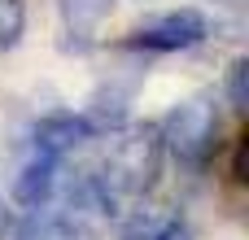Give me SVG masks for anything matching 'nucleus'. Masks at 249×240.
I'll use <instances>...</instances> for the list:
<instances>
[{
    "mask_svg": "<svg viewBox=\"0 0 249 240\" xmlns=\"http://www.w3.org/2000/svg\"><path fill=\"white\" fill-rule=\"evenodd\" d=\"M9 236V210H4V197H0V240Z\"/></svg>",
    "mask_w": 249,
    "mask_h": 240,
    "instance_id": "f8f14e48",
    "label": "nucleus"
},
{
    "mask_svg": "<svg viewBox=\"0 0 249 240\" xmlns=\"http://www.w3.org/2000/svg\"><path fill=\"white\" fill-rule=\"evenodd\" d=\"M162 175V136L158 122H136L109 136L101 162L79 179L74 206H92L101 214H123V206L153 192Z\"/></svg>",
    "mask_w": 249,
    "mask_h": 240,
    "instance_id": "f257e3e1",
    "label": "nucleus"
},
{
    "mask_svg": "<svg viewBox=\"0 0 249 240\" xmlns=\"http://www.w3.org/2000/svg\"><path fill=\"white\" fill-rule=\"evenodd\" d=\"M228 101H232V109L245 114V105H249V61L245 57H236L228 66Z\"/></svg>",
    "mask_w": 249,
    "mask_h": 240,
    "instance_id": "1a4fd4ad",
    "label": "nucleus"
},
{
    "mask_svg": "<svg viewBox=\"0 0 249 240\" xmlns=\"http://www.w3.org/2000/svg\"><path fill=\"white\" fill-rule=\"evenodd\" d=\"M13 240H92L83 232V223L79 219H66V214H44V210H35L18 232Z\"/></svg>",
    "mask_w": 249,
    "mask_h": 240,
    "instance_id": "0eeeda50",
    "label": "nucleus"
},
{
    "mask_svg": "<svg viewBox=\"0 0 249 240\" xmlns=\"http://www.w3.org/2000/svg\"><path fill=\"white\" fill-rule=\"evenodd\" d=\"M206 35H210L206 13H197V9H171V13H158L149 22H140L127 35V48H140V52H184V48H197Z\"/></svg>",
    "mask_w": 249,
    "mask_h": 240,
    "instance_id": "7ed1b4c3",
    "label": "nucleus"
},
{
    "mask_svg": "<svg viewBox=\"0 0 249 240\" xmlns=\"http://www.w3.org/2000/svg\"><path fill=\"white\" fill-rule=\"evenodd\" d=\"M57 175H61V157L57 153H44V149H31V157L22 162V171L13 175V188H9V201L26 214L44 210L53 201V188H57Z\"/></svg>",
    "mask_w": 249,
    "mask_h": 240,
    "instance_id": "20e7f679",
    "label": "nucleus"
},
{
    "mask_svg": "<svg viewBox=\"0 0 249 240\" xmlns=\"http://www.w3.org/2000/svg\"><path fill=\"white\" fill-rule=\"evenodd\" d=\"M57 9H61V22L74 39H92L114 17L118 0H57Z\"/></svg>",
    "mask_w": 249,
    "mask_h": 240,
    "instance_id": "423d86ee",
    "label": "nucleus"
},
{
    "mask_svg": "<svg viewBox=\"0 0 249 240\" xmlns=\"http://www.w3.org/2000/svg\"><path fill=\"white\" fill-rule=\"evenodd\" d=\"M26 31V4L22 0H0V52L18 48Z\"/></svg>",
    "mask_w": 249,
    "mask_h": 240,
    "instance_id": "6e6552de",
    "label": "nucleus"
},
{
    "mask_svg": "<svg viewBox=\"0 0 249 240\" xmlns=\"http://www.w3.org/2000/svg\"><path fill=\"white\" fill-rule=\"evenodd\" d=\"M219 131H223V122H219L214 96H188V101H179L162 118V127H158L162 153H171L188 171L210 166V157L219 153Z\"/></svg>",
    "mask_w": 249,
    "mask_h": 240,
    "instance_id": "f03ea898",
    "label": "nucleus"
},
{
    "mask_svg": "<svg viewBox=\"0 0 249 240\" xmlns=\"http://www.w3.org/2000/svg\"><path fill=\"white\" fill-rule=\"evenodd\" d=\"M92 136H96V122H92V118H83V114H70V109L44 114V118L35 122V149L57 153V157H66L70 149L88 144Z\"/></svg>",
    "mask_w": 249,
    "mask_h": 240,
    "instance_id": "39448f33",
    "label": "nucleus"
},
{
    "mask_svg": "<svg viewBox=\"0 0 249 240\" xmlns=\"http://www.w3.org/2000/svg\"><path fill=\"white\" fill-rule=\"evenodd\" d=\"M214 4H223V9H245L249 0H214Z\"/></svg>",
    "mask_w": 249,
    "mask_h": 240,
    "instance_id": "ddd939ff",
    "label": "nucleus"
},
{
    "mask_svg": "<svg viewBox=\"0 0 249 240\" xmlns=\"http://www.w3.org/2000/svg\"><path fill=\"white\" fill-rule=\"evenodd\" d=\"M162 214H153V210H140L131 223H127V232H123V240H158L162 236Z\"/></svg>",
    "mask_w": 249,
    "mask_h": 240,
    "instance_id": "9d476101",
    "label": "nucleus"
},
{
    "mask_svg": "<svg viewBox=\"0 0 249 240\" xmlns=\"http://www.w3.org/2000/svg\"><path fill=\"white\" fill-rule=\"evenodd\" d=\"M158 240H193V232H188V223H179V219H166L162 223V236Z\"/></svg>",
    "mask_w": 249,
    "mask_h": 240,
    "instance_id": "9b49d317",
    "label": "nucleus"
}]
</instances>
